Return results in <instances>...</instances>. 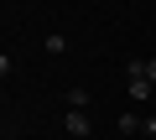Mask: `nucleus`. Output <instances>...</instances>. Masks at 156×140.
<instances>
[{"mask_svg":"<svg viewBox=\"0 0 156 140\" xmlns=\"http://www.w3.org/2000/svg\"><path fill=\"white\" fill-rule=\"evenodd\" d=\"M62 130H68L73 140H89V135H94V119H89V109H68V114H62Z\"/></svg>","mask_w":156,"mask_h":140,"instance_id":"1","label":"nucleus"},{"mask_svg":"<svg viewBox=\"0 0 156 140\" xmlns=\"http://www.w3.org/2000/svg\"><path fill=\"white\" fill-rule=\"evenodd\" d=\"M62 104H68V109H89L94 99H89V88H68V94H62Z\"/></svg>","mask_w":156,"mask_h":140,"instance_id":"2","label":"nucleus"},{"mask_svg":"<svg viewBox=\"0 0 156 140\" xmlns=\"http://www.w3.org/2000/svg\"><path fill=\"white\" fill-rule=\"evenodd\" d=\"M140 125H146V114H120V135H140Z\"/></svg>","mask_w":156,"mask_h":140,"instance_id":"3","label":"nucleus"},{"mask_svg":"<svg viewBox=\"0 0 156 140\" xmlns=\"http://www.w3.org/2000/svg\"><path fill=\"white\" fill-rule=\"evenodd\" d=\"M47 52H52V57H57V52H68V36H62V31H52V36H47Z\"/></svg>","mask_w":156,"mask_h":140,"instance_id":"4","label":"nucleus"},{"mask_svg":"<svg viewBox=\"0 0 156 140\" xmlns=\"http://www.w3.org/2000/svg\"><path fill=\"white\" fill-rule=\"evenodd\" d=\"M140 135H146V140H156V114H146V125H140Z\"/></svg>","mask_w":156,"mask_h":140,"instance_id":"5","label":"nucleus"},{"mask_svg":"<svg viewBox=\"0 0 156 140\" xmlns=\"http://www.w3.org/2000/svg\"><path fill=\"white\" fill-rule=\"evenodd\" d=\"M146 83L156 88V57H146Z\"/></svg>","mask_w":156,"mask_h":140,"instance_id":"6","label":"nucleus"}]
</instances>
